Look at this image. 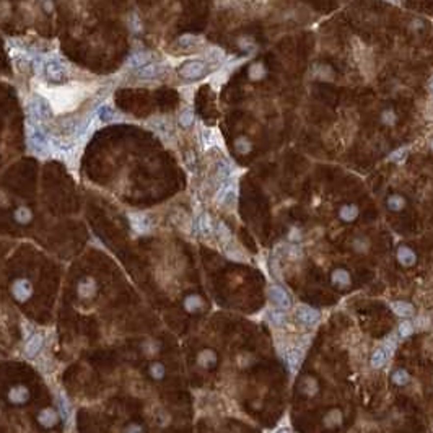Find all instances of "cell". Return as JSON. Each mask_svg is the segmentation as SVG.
I'll use <instances>...</instances> for the list:
<instances>
[{"label":"cell","mask_w":433,"mask_h":433,"mask_svg":"<svg viewBox=\"0 0 433 433\" xmlns=\"http://www.w3.org/2000/svg\"><path fill=\"white\" fill-rule=\"evenodd\" d=\"M412 332H414V324H412L410 321H402L399 324L401 337H409V335H412Z\"/></svg>","instance_id":"cell-40"},{"label":"cell","mask_w":433,"mask_h":433,"mask_svg":"<svg viewBox=\"0 0 433 433\" xmlns=\"http://www.w3.org/2000/svg\"><path fill=\"white\" fill-rule=\"evenodd\" d=\"M207 72V62L204 60H187L179 67V75L186 80H197Z\"/></svg>","instance_id":"cell-5"},{"label":"cell","mask_w":433,"mask_h":433,"mask_svg":"<svg viewBox=\"0 0 433 433\" xmlns=\"http://www.w3.org/2000/svg\"><path fill=\"white\" fill-rule=\"evenodd\" d=\"M126 433H142V427H139V425H135V424H132V425H129V427H127V430H126Z\"/></svg>","instance_id":"cell-45"},{"label":"cell","mask_w":433,"mask_h":433,"mask_svg":"<svg viewBox=\"0 0 433 433\" xmlns=\"http://www.w3.org/2000/svg\"><path fill=\"white\" fill-rule=\"evenodd\" d=\"M391 352H393V347H388V345H383V347L376 349L373 355H371V366H373V368H381V366H384L386 363H388Z\"/></svg>","instance_id":"cell-12"},{"label":"cell","mask_w":433,"mask_h":433,"mask_svg":"<svg viewBox=\"0 0 433 433\" xmlns=\"http://www.w3.org/2000/svg\"><path fill=\"white\" fill-rule=\"evenodd\" d=\"M267 319L269 323H272L274 326H277V328H280V326L285 324V321H287V316H285V313L282 311V309H271V311H267Z\"/></svg>","instance_id":"cell-26"},{"label":"cell","mask_w":433,"mask_h":433,"mask_svg":"<svg viewBox=\"0 0 433 433\" xmlns=\"http://www.w3.org/2000/svg\"><path fill=\"white\" fill-rule=\"evenodd\" d=\"M150 375H152V378H155V380H163V376H165V366H163L161 363H152Z\"/></svg>","instance_id":"cell-39"},{"label":"cell","mask_w":433,"mask_h":433,"mask_svg":"<svg viewBox=\"0 0 433 433\" xmlns=\"http://www.w3.org/2000/svg\"><path fill=\"white\" fill-rule=\"evenodd\" d=\"M43 74L46 75V78L54 81V83H60V81H64L65 78H67V67L59 62V60L55 59H49V60H44L43 62Z\"/></svg>","instance_id":"cell-4"},{"label":"cell","mask_w":433,"mask_h":433,"mask_svg":"<svg viewBox=\"0 0 433 433\" xmlns=\"http://www.w3.org/2000/svg\"><path fill=\"white\" fill-rule=\"evenodd\" d=\"M179 122H181V126L182 127H191L192 126V122H194V113H192V111L187 108V109H184V111H181V114H179Z\"/></svg>","instance_id":"cell-35"},{"label":"cell","mask_w":433,"mask_h":433,"mask_svg":"<svg viewBox=\"0 0 433 433\" xmlns=\"http://www.w3.org/2000/svg\"><path fill=\"white\" fill-rule=\"evenodd\" d=\"M402 153H406V149H401V150H397L396 153H393V156H391V160H401L402 156Z\"/></svg>","instance_id":"cell-46"},{"label":"cell","mask_w":433,"mask_h":433,"mask_svg":"<svg viewBox=\"0 0 433 433\" xmlns=\"http://www.w3.org/2000/svg\"><path fill=\"white\" fill-rule=\"evenodd\" d=\"M163 72V67L160 64H145L142 67L137 69V77L142 80H153L156 77H160Z\"/></svg>","instance_id":"cell-11"},{"label":"cell","mask_w":433,"mask_h":433,"mask_svg":"<svg viewBox=\"0 0 433 433\" xmlns=\"http://www.w3.org/2000/svg\"><path fill=\"white\" fill-rule=\"evenodd\" d=\"M95 290H96V287H95L93 279H85V280H81L80 285H78V295H80V297H83V298L93 297V295H95Z\"/></svg>","instance_id":"cell-21"},{"label":"cell","mask_w":433,"mask_h":433,"mask_svg":"<svg viewBox=\"0 0 433 433\" xmlns=\"http://www.w3.org/2000/svg\"><path fill=\"white\" fill-rule=\"evenodd\" d=\"M264 74H266V69H264V65L261 62H256V64H253L251 67H249V78L259 80V78L264 77Z\"/></svg>","instance_id":"cell-33"},{"label":"cell","mask_w":433,"mask_h":433,"mask_svg":"<svg viewBox=\"0 0 433 433\" xmlns=\"http://www.w3.org/2000/svg\"><path fill=\"white\" fill-rule=\"evenodd\" d=\"M150 122L153 124V130L160 132V134H168V132H170V124H168L165 119L156 118V119H152Z\"/></svg>","instance_id":"cell-36"},{"label":"cell","mask_w":433,"mask_h":433,"mask_svg":"<svg viewBox=\"0 0 433 433\" xmlns=\"http://www.w3.org/2000/svg\"><path fill=\"white\" fill-rule=\"evenodd\" d=\"M217 357H215V352H212V350H204V352H201V355H199V365L201 366H210L212 363H215Z\"/></svg>","instance_id":"cell-27"},{"label":"cell","mask_w":433,"mask_h":433,"mask_svg":"<svg viewBox=\"0 0 433 433\" xmlns=\"http://www.w3.org/2000/svg\"><path fill=\"white\" fill-rule=\"evenodd\" d=\"M381 121H383L384 124H394L396 116H394L393 111H384L383 116H381Z\"/></svg>","instance_id":"cell-43"},{"label":"cell","mask_w":433,"mask_h":433,"mask_svg":"<svg viewBox=\"0 0 433 433\" xmlns=\"http://www.w3.org/2000/svg\"><path fill=\"white\" fill-rule=\"evenodd\" d=\"M44 345V337L43 334H33L31 337H28L26 344H25V355L29 358H34L43 349Z\"/></svg>","instance_id":"cell-9"},{"label":"cell","mask_w":433,"mask_h":433,"mask_svg":"<svg viewBox=\"0 0 433 433\" xmlns=\"http://www.w3.org/2000/svg\"><path fill=\"white\" fill-rule=\"evenodd\" d=\"M432 149H433V144H432Z\"/></svg>","instance_id":"cell-50"},{"label":"cell","mask_w":433,"mask_h":433,"mask_svg":"<svg viewBox=\"0 0 433 433\" xmlns=\"http://www.w3.org/2000/svg\"><path fill=\"white\" fill-rule=\"evenodd\" d=\"M57 406H59L60 417H62L64 420H67V419H69V415H70V407H69L67 397H65L64 394H59V396H57Z\"/></svg>","instance_id":"cell-29"},{"label":"cell","mask_w":433,"mask_h":433,"mask_svg":"<svg viewBox=\"0 0 433 433\" xmlns=\"http://www.w3.org/2000/svg\"><path fill=\"white\" fill-rule=\"evenodd\" d=\"M332 283L339 287H349L350 285V274L345 269H337L332 272Z\"/></svg>","instance_id":"cell-23"},{"label":"cell","mask_w":433,"mask_h":433,"mask_svg":"<svg viewBox=\"0 0 433 433\" xmlns=\"http://www.w3.org/2000/svg\"><path fill=\"white\" fill-rule=\"evenodd\" d=\"M182 48H192V46H196L201 43V38L194 36V34H184V36H181L179 41H178Z\"/></svg>","instance_id":"cell-37"},{"label":"cell","mask_w":433,"mask_h":433,"mask_svg":"<svg viewBox=\"0 0 433 433\" xmlns=\"http://www.w3.org/2000/svg\"><path fill=\"white\" fill-rule=\"evenodd\" d=\"M207 57L210 60H220V59H223V52L220 49H210L207 54Z\"/></svg>","instance_id":"cell-44"},{"label":"cell","mask_w":433,"mask_h":433,"mask_svg":"<svg viewBox=\"0 0 433 433\" xmlns=\"http://www.w3.org/2000/svg\"><path fill=\"white\" fill-rule=\"evenodd\" d=\"M202 306H204V300L201 297H197V295H189V297L184 300V308L189 313L199 311Z\"/></svg>","instance_id":"cell-24"},{"label":"cell","mask_w":433,"mask_h":433,"mask_svg":"<svg viewBox=\"0 0 433 433\" xmlns=\"http://www.w3.org/2000/svg\"><path fill=\"white\" fill-rule=\"evenodd\" d=\"M391 309H393L397 316H401V318H410V316H414V313H415V308L407 302L391 303Z\"/></svg>","instance_id":"cell-18"},{"label":"cell","mask_w":433,"mask_h":433,"mask_svg":"<svg viewBox=\"0 0 433 433\" xmlns=\"http://www.w3.org/2000/svg\"><path fill=\"white\" fill-rule=\"evenodd\" d=\"M409 380H410V376H409V373H407L406 370H396L393 373V383L397 384V386L407 384V383H409Z\"/></svg>","instance_id":"cell-31"},{"label":"cell","mask_w":433,"mask_h":433,"mask_svg":"<svg viewBox=\"0 0 433 433\" xmlns=\"http://www.w3.org/2000/svg\"><path fill=\"white\" fill-rule=\"evenodd\" d=\"M430 90H432V93H433V78L430 80Z\"/></svg>","instance_id":"cell-49"},{"label":"cell","mask_w":433,"mask_h":433,"mask_svg":"<svg viewBox=\"0 0 433 433\" xmlns=\"http://www.w3.org/2000/svg\"><path fill=\"white\" fill-rule=\"evenodd\" d=\"M269 298H271V302L276 305L279 309H288L292 306L290 295L285 292L282 287H279V285H272V287L269 288Z\"/></svg>","instance_id":"cell-6"},{"label":"cell","mask_w":433,"mask_h":433,"mask_svg":"<svg viewBox=\"0 0 433 433\" xmlns=\"http://www.w3.org/2000/svg\"><path fill=\"white\" fill-rule=\"evenodd\" d=\"M38 422L46 429H49V427H54L59 422V414L54 409H44L39 412Z\"/></svg>","instance_id":"cell-15"},{"label":"cell","mask_w":433,"mask_h":433,"mask_svg":"<svg viewBox=\"0 0 433 433\" xmlns=\"http://www.w3.org/2000/svg\"><path fill=\"white\" fill-rule=\"evenodd\" d=\"M217 201L220 202L222 205H225V207L235 205V201H236V186L235 184H225L220 189V192H218Z\"/></svg>","instance_id":"cell-10"},{"label":"cell","mask_w":433,"mask_h":433,"mask_svg":"<svg viewBox=\"0 0 433 433\" xmlns=\"http://www.w3.org/2000/svg\"><path fill=\"white\" fill-rule=\"evenodd\" d=\"M96 116H98V119L103 122V124H109V122H114L118 119V113H116V109L111 104H101Z\"/></svg>","instance_id":"cell-16"},{"label":"cell","mask_w":433,"mask_h":433,"mask_svg":"<svg viewBox=\"0 0 433 433\" xmlns=\"http://www.w3.org/2000/svg\"><path fill=\"white\" fill-rule=\"evenodd\" d=\"M357 215H358V208H357V205H352V204H350V205H344L339 212L340 220L344 222H354Z\"/></svg>","instance_id":"cell-25"},{"label":"cell","mask_w":433,"mask_h":433,"mask_svg":"<svg viewBox=\"0 0 433 433\" xmlns=\"http://www.w3.org/2000/svg\"><path fill=\"white\" fill-rule=\"evenodd\" d=\"M46 8H48V10H52V3H51V2H46Z\"/></svg>","instance_id":"cell-47"},{"label":"cell","mask_w":433,"mask_h":433,"mask_svg":"<svg viewBox=\"0 0 433 433\" xmlns=\"http://www.w3.org/2000/svg\"><path fill=\"white\" fill-rule=\"evenodd\" d=\"M236 150L239 152V153H248L249 150H251V142H249L248 139H244V137H241V139L236 140Z\"/></svg>","instance_id":"cell-41"},{"label":"cell","mask_w":433,"mask_h":433,"mask_svg":"<svg viewBox=\"0 0 433 433\" xmlns=\"http://www.w3.org/2000/svg\"><path fill=\"white\" fill-rule=\"evenodd\" d=\"M150 57H152V55L149 52H145V51H137V52H134L129 57L127 64H129L130 67H137V69H139V67H142V65L149 64Z\"/></svg>","instance_id":"cell-20"},{"label":"cell","mask_w":433,"mask_h":433,"mask_svg":"<svg viewBox=\"0 0 433 433\" xmlns=\"http://www.w3.org/2000/svg\"><path fill=\"white\" fill-rule=\"evenodd\" d=\"M340 422H342V414H340V410H337V409L331 410L324 419L326 427H335V425H339Z\"/></svg>","instance_id":"cell-28"},{"label":"cell","mask_w":433,"mask_h":433,"mask_svg":"<svg viewBox=\"0 0 433 433\" xmlns=\"http://www.w3.org/2000/svg\"><path fill=\"white\" fill-rule=\"evenodd\" d=\"M130 218V223H132V228H134L135 231L139 233H147L152 228V223L149 220V217L144 215V213H132V215L129 217Z\"/></svg>","instance_id":"cell-13"},{"label":"cell","mask_w":433,"mask_h":433,"mask_svg":"<svg viewBox=\"0 0 433 433\" xmlns=\"http://www.w3.org/2000/svg\"><path fill=\"white\" fill-rule=\"evenodd\" d=\"M26 135L29 142V149L36 152L38 155H43L46 152V147H48V140H46L44 130L38 126V122H26Z\"/></svg>","instance_id":"cell-3"},{"label":"cell","mask_w":433,"mask_h":433,"mask_svg":"<svg viewBox=\"0 0 433 433\" xmlns=\"http://www.w3.org/2000/svg\"><path fill=\"white\" fill-rule=\"evenodd\" d=\"M33 218V213L28 207H18L15 212V220L20 223H28Z\"/></svg>","instance_id":"cell-30"},{"label":"cell","mask_w":433,"mask_h":433,"mask_svg":"<svg viewBox=\"0 0 433 433\" xmlns=\"http://www.w3.org/2000/svg\"><path fill=\"white\" fill-rule=\"evenodd\" d=\"M85 93L78 90V86H65V88H52L51 93L46 96L49 103L52 104L55 111H70L78 104V101L83 100Z\"/></svg>","instance_id":"cell-1"},{"label":"cell","mask_w":433,"mask_h":433,"mask_svg":"<svg viewBox=\"0 0 433 433\" xmlns=\"http://www.w3.org/2000/svg\"><path fill=\"white\" fill-rule=\"evenodd\" d=\"M303 361V352L300 349H292L290 352L287 354V363H288V368L293 371V373H297L300 365H302Z\"/></svg>","instance_id":"cell-19"},{"label":"cell","mask_w":433,"mask_h":433,"mask_svg":"<svg viewBox=\"0 0 433 433\" xmlns=\"http://www.w3.org/2000/svg\"><path fill=\"white\" fill-rule=\"evenodd\" d=\"M217 231H218V236H220V239H222V243H230L231 241V233H230V230H228V228L225 227V223H218L217 225Z\"/></svg>","instance_id":"cell-38"},{"label":"cell","mask_w":433,"mask_h":433,"mask_svg":"<svg viewBox=\"0 0 433 433\" xmlns=\"http://www.w3.org/2000/svg\"><path fill=\"white\" fill-rule=\"evenodd\" d=\"M277 433H290V430H288V429H280Z\"/></svg>","instance_id":"cell-48"},{"label":"cell","mask_w":433,"mask_h":433,"mask_svg":"<svg viewBox=\"0 0 433 433\" xmlns=\"http://www.w3.org/2000/svg\"><path fill=\"white\" fill-rule=\"evenodd\" d=\"M230 173H231V168H230L228 163H225V161L218 163V168H217V178H218V179L227 181L228 178H230Z\"/></svg>","instance_id":"cell-34"},{"label":"cell","mask_w":433,"mask_h":433,"mask_svg":"<svg viewBox=\"0 0 433 433\" xmlns=\"http://www.w3.org/2000/svg\"><path fill=\"white\" fill-rule=\"evenodd\" d=\"M397 261H399L402 266H414L417 261V256L410 248L401 246L397 249Z\"/></svg>","instance_id":"cell-17"},{"label":"cell","mask_w":433,"mask_h":433,"mask_svg":"<svg viewBox=\"0 0 433 433\" xmlns=\"http://www.w3.org/2000/svg\"><path fill=\"white\" fill-rule=\"evenodd\" d=\"M197 230L202 233V235H212L213 233V227H212V220L207 213H202L201 217L197 218Z\"/></svg>","instance_id":"cell-22"},{"label":"cell","mask_w":433,"mask_h":433,"mask_svg":"<svg viewBox=\"0 0 433 433\" xmlns=\"http://www.w3.org/2000/svg\"><path fill=\"white\" fill-rule=\"evenodd\" d=\"M28 113L31 116L33 122H44V121H51L54 118V108L52 104L49 103V100L46 96H33L31 100L28 101Z\"/></svg>","instance_id":"cell-2"},{"label":"cell","mask_w":433,"mask_h":433,"mask_svg":"<svg viewBox=\"0 0 433 433\" xmlns=\"http://www.w3.org/2000/svg\"><path fill=\"white\" fill-rule=\"evenodd\" d=\"M316 389H318V384H316V381L308 378L306 381H305V393H308L309 396L316 393Z\"/></svg>","instance_id":"cell-42"},{"label":"cell","mask_w":433,"mask_h":433,"mask_svg":"<svg viewBox=\"0 0 433 433\" xmlns=\"http://www.w3.org/2000/svg\"><path fill=\"white\" fill-rule=\"evenodd\" d=\"M297 319L306 326H313L319 321V311H316L311 306H306V305H302L297 308Z\"/></svg>","instance_id":"cell-8"},{"label":"cell","mask_w":433,"mask_h":433,"mask_svg":"<svg viewBox=\"0 0 433 433\" xmlns=\"http://www.w3.org/2000/svg\"><path fill=\"white\" fill-rule=\"evenodd\" d=\"M12 293L18 302H26L33 293V285L28 279H17L12 283Z\"/></svg>","instance_id":"cell-7"},{"label":"cell","mask_w":433,"mask_h":433,"mask_svg":"<svg viewBox=\"0 0 433 433\" xmlns=\"http://www.w3.org/2000/svg\"><path fill=\"white\" fill-rule=\"evenodd\" d=\"M404 205H406V201H404V197L402 196H397V194H394V196H391L389 199H388V207H389V210H401V208H404Z\"/></svg>","instance_id":"cell-32"},{"label":"cell","mask_w":433,"mask_h":433,"mask_svg":"<svg viewBox=\"0 0 433 433\" xmlns=\"http://www.w3.org/2000/svg\"><path fill=\"white\" fill-rule=\"evenodd\" d=\"M29 397V391L25 386H15L8 391V401L12 404H25Z\"/></svg>","instance_id":"cell-14"}]
</instances>
